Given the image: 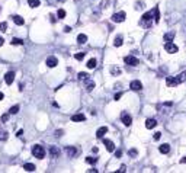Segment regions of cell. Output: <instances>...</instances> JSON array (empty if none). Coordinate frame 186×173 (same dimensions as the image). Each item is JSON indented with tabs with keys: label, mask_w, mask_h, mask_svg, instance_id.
I'll return each mask as SVG.
<instances>
[{
	"label": "cell",
	"mask_w": 186,
	"mask_h": 173,
	"mask_svg": "<svg viewBox=\"0 0 186 173\" xmlns=\"http://www.w3.org/2000/svg\"><path fill=\"white\" fill-rule=\"evenodd\" d=\"M32 154H34V157H36V159H44V157H45V148H44L42 145H34Z\"/></svg>",
	"instance_id": "6da1fadb"
},
{
	"label": "cell",
	"mask_w": 186,
	"mask_h": 173,
	"mask_svg": "<svg viewBox=\"0 0 186 173\" xmlns=\"http://www.w3.org/2000/svg\"><path fill=\"white\" fill-rule=\"evenodd\" d=\"M153 16H154V12H153V10L144 13L143 18H141V25H144V26H150V25H151V18H153Z\"/></svg>",
	"instance_id": "7a4b0ae2"
},
{
	"label": "cell",
	"mask_w": 186,
	"mask_h": 173,
	"mask_svg": "<svg viewBox=\"0 0 186 173\" xmlns=\"http://www.w3.org/2000/svg\"><path fill=\"white\" fill-rule=\"evenodd\" d=\"M125 18H127V13H125V12H118V13L112 15V20H113V22H116V24L124 22Z\"/></svg>",
	"instance_id": "3957f363"
},
{
	"label": "cell",
	"mask_w": 186,
	"mask_h": 173,
	"mask_svg": "<svg viewBox=\"0 0 186 173\" xmlns=\"http://www.w3.org/2000/svg\"><path fill=\"white\" fill-rule=\"evenodd\" d=\"M164 50H166L169 54H176V53L179 51L177 45L173 44V42H166V44H164Z\"/></svg>",
	"instance_id": "277c9868"
},
{
	"label": "cell",
	"mask_w": 186,
	"mask_h": 173,
	"mask_svg": "<svg viewBox=\"0 0 186 173\" xmlns=\"http://www.w3.org/2000/svg\"><path fill=\"white\" fill-rule=\"evenodd\" d=\"M121 119H122V122H124L125 127H129L132 124V118H131V115L128 112H122L121 114Z\"/></svg>",
	"instance_id": "5b68a950"
},
{
	"label": "cell",
	"mask_w": 186,
	"mask_h": 173,
	"mask_svg": "<svg viewBox=\"0 0 186 173\" xmlns=\"http://www.w3.org/2000/svg\"><path fill=\"white\" fill-rule=\"evenodd\" d=\"M124 61H125V64H128V66H137L138 64V58H135L134 55H127L125 58H124Z\"/></svg>",
	"instance_id": "8992f818"
},
{
	"label": "cell",
	"mask_w": 186,
	"mask_h": 173,
	"mask_svg": "<svg viewBox=\"0 0 186 173\" xmlns=\"http://www.w3.org/2000/svg\"><path fill=\"white\" fill-rule=\"evenodd\" d=\"M129 88H131V90L140 92V90L143 89V84H141V81H140V80H132L131 84H129Z\"/></svg>",
	"instance_id": "52a82bcc"
},
{
	"label": "cell",
	"mask_w": 186,
	"mask_h": 173,
	"mask_svg": "<svg viewBox=\"0 0 186 173\" xmlns=\"http://www.w3.org/2000/svg\"><path fill=\"white\" fill-rule=\"evenodd\" d=\"M45 64L48 66L50 69H53V67H55L57 64H58V60H57V57H54V55H51V57H48L46 58V61H45Z\"/></svg>",
	"instance_id": "ba28073f"
},
{
	"label": "cell",
	"mask_w": 186,
	"mask_h": 173,
	"mask_svg": "<svg viewBox=\"0 0 186 173\" xmlns=\"http://www.w3.org/2000/svg\"><path fill=\"white\" fill-rule=\"evenodd\" d=\"M103 144H105V147H106V150L109 151V153H112V151H115V144L111 141V140H103Z\"/></svg>",
	"instance_id": "9c48e42d"
},
{
	"label": "cell",
	"mask_w": 186,
	"mask_h": 173,
	"mask_svg": "<svg viewBox=\"0 0 186 173\" xmlns=\"http://www.w3.org/2000/svg\"><path fill=\"white\" fill-rule=\"evenodd\" d=\"M65 153H67L68 157H74L77 154V148L76 147H67L65 148Z\"/></svg>",
	"instance_id": "30bf717a"
},
{
	"label": "cell",
	"mask_w": 186,
	"mask_h": 173,
	"mask_svg": "<svg viewBox=\"0 0 186 173\" xmlns=\"http://www.w3.org/2000/svg\"><path fill=\"white\" fill-rule=\"evenodd\" d=\"M13 80H15V73H13V71L6 73V76H5V81H6L7 84H12V83H13Z\"/></svg>",
	"instance_id": "8fae6325"
},
{
	"label": "cell",
	"mask_w": 186,
	"mask_h": 173,
	"mask_svg": "<svg viewBox=\"0 0 186 173\" xmlns=\"http://www.w3.org/2000/svg\"><path fill=\"white\" fill-rule=\"evenodd\" d=\"M106 133H108V128H106V127H100L98 131H96V137H98V138H103Z\"/></svg>",
	"instance_id": "7c38bea8"
},
{
	"label": "cell",
	"mask_w": 186,
	"mask_h": 173,
	"mask_svg": "<svg viewBox=\"0 0 186 173\" xmlns=\"http://www.w3.org/2000/svg\"><path fill=\"white\" fill-rule=\"evenodd\" d=\"M166 84L170 86V88H173V86H177V84H179V81H177L176 77H167V79H166Z\"/></svg>",
	"instance_id": "4fadbf2b"
},
{
	"label": "cell",
	"mask_w": 186,
	"mask_h": 173,
	"mask_svg": "<svg viewBox=\"0 0 186 173\" xmlns=\"http://www.w3.org/2000/svg\"><path fill=\"white\" fill-rule=\"evenodd\" d=\"M12 19H13V22L16 24V25H23V24H25V20H23V18L22 16H19V15H13L12 16Z\"/></svg>",
	"instance_id": "5bb4252c"
},
{
	"label": "cell",
	"mask_w": 186,
	"mask_h": 173,
	"mask_svg": "<svg viewBox=\"0 0 186 173\" xmlns=\"http://www.w3.org/2000/svg\"><path fill=\"white\" fill-rule=\"evenodd\" d=\"M71 121L73 122H82V121H86V116L83 114H76L71 116Z\"/></svg>",
	"instance_id": "9a60e30c"
},
{
	"label": "cell",
	"mask_w": 186,
	"mask_h": 173,
	"mask_svg": "<svg viewBox=\"0 0 186 173\" xmlns=\"http://www.w3.org/2000/svg\"><path fill=\"white\" fill-rule=\"evenodd\" d=\"M156 125H157V121L153 119V118H148V119L146 121V127H147V129H153Z\"/></svg>",
	"instance_id": "2e32d148"
},
{
	"label": "cell",
	"mask_w": 186,
	"mask_h": 173,
	"mask_svg": "<svg viewBox=\"0 0 186 173\" xmlns=\"http://www.w3.org/2000/svg\"><path fill=\"white\" fill-rule=\"evenodd\" d=\"M158 151L161 154H167L169 151H170V145L169 144H161L160 147H158Z\"/></svg>",
	"instance_id": "e0dca14e"
},
{
	"label": "cell",
	"mask_w": 186,
	"mask_h": 173,
	"mask_svg": "<svg viewBox=\"0 0 186 173\" xmlns=\"http://www.w3.org/2000/svg\"><path fill=\"white\" fill-rule=\"evenodd\" d=\"M50 154H51L53 157H58V156H60V150H58L55 145H53V147H50Z\"/></svg>",
	"instance_id": "ac0fdd59"
},
{
	"label": "cell",
	"mask_w": 186,
	"mask_h": 173,
	"mask_svg": "<svg viewBox=\"0 0 186 173\" xmlns=\"http://www.w3.org/2000/svg\"><path fill=\"white\" fill-rule=\"evenodd\" d=\"M23 169H25L26 172H35V164H32V163H26V164H23Z\"/></svg>",
	"instance_id": "d6986e66"
},
{
	"label": "cell",
	"mask_w": 186,
	"mask_h": 173,
	"mask_svg": "<svg viewBox=\"0 0 186 173\" xmlns=\"http://www.w3.org/2000/svg\"><path fill=\"white\" fill-rule=\"evenodd\" d=\"M173 38H175V32H167V34L164 35V41H166V42H172Z\"/></svg>",
	"instance_id": "ffe728a7"
},
{
	"label": "cell",
	"mask_w": 186,
	"mask_h": 173,
	"mask_svg": "<svg viewBox=\"0 0 186 173\" xmlns=\"http://www.w3.org/2000/svg\"><path fill=\"white\" fill-rule=\"evenodd\" d=\"M176 79H177V81H179V84H180V83H183V81L186 80V71H183V73H180V74H177V76H176Z\"/></svg>",
	"instance_id": "44dd1931"
},
{
	"label": "cell",
	"mask_w": 186,
	"mask_h": 173,
	"mask_svg": "<svg viewBox=\"0 0 186 173\" xmlns=\"http://www.w3.org/2000/svg\"><path fill=\"white\" fill-rule=\"evenodd\" d=\"M86 66H87V69H95V67H96V60H95V58H90V60L87 61Z\"/></svg>",
	"instance_id": "7402d4cb"
},
{
	"label": "cell",
	"mask_w": 186,
	"mask_h": 173,
	"mask_svg": "<svg viewBox=\"0 0 186 173\" xmlns=\"http://www.w3.org/2000/svg\"><path fill=\"white\" fill-rule=\"evenodd\" d=\"M86 83H87V84H86V90H87V92H92L93 89H95V83H93V81L87 80Z\"/></svg>",
	"instance_id": "603a6c76"
},
{
	"label": "cell",
	"mask_w": 186,
	"mask_h": 173,
	"mask_svg": "<svg viewBox=\"0 0 186 173\" xmlns=\"http://www.w3.org/2000/svg\"><path fill=\"white\" fill-rule=\"evenodd\" d=\"M86 41H87V36H86L84 34H80V35L77 36V42H79V44H84Z\"/></svg>",
	"instance_id": "cb8c5ba5"
},
{
	"label": "cell",
	"mask_w": 186,
	"mask_h": 173,
	"mask_svg": "<svg viewBox=\"0 0 186 173\" xmlns=\"http://www.w3.org/2000/svg\"><path fill=\"white\" fill-rule=\"evenodd\" d=\"M10 44H12V45H23V41L19 39V38H13V39L10 41Z\"/></svg>",
	"instance_id": "d4e9b609"
},
{
	"label": "cell",
	"mask_w": 186,
	"mask_h": 173,
	"mask_svg": "<svg viewBox=\"0 0 186 173\" xmlns=\"http://www.w3.org/2000/svg\"><path fill=\"white\" fill-rule=\"evenodd\" d=\"M79 80L87 81V80H89V74H87V73H79Z\"/></svg>",
	"instance_id": "484cf974"
},
{
	"label": "cell",
	"mask_w": 186,
	"mask_h": 173,
	"mask_svg": "<svg viewBox=\"0 0 186 173\" xmlns=\"http://www.w3.org/2000/svg\"><path fill=\"white\" fill-rule=\"evenodd\" d=\"M113 45H115V47H121V45H122V38H121V36H116L115 41H113Z\"/></svg>",
	"instance_id": "4316f807"
},
{
	"label": "cell",
	"mask_w": 186,
	"mask_h": 173,
	"mask_svg": "<svg viewBox=\"0 0 186 173\" xmlns=\"http://www.w3.org/2000/svg\"><path fill=\"white\" fill-rule=\"evenodd\" d=\"M28 5L31 7H38L39 6V0H28Z\"/></svg>",
	"instance_id": "83f0119b"
},
{
	"label": "cell",
	"mask_w": 186,
	"mask_h": 173,
	"mask_svg": "<svg viewBox=\"0 0 186 173\" xmlns=\"http://www.w3.org/2000/svg\"><path fill=\"white\" fill-rule=\"evenodd\" d=\"M153 12H154V20H156V22H158V20H160V12H158V7H154Z\"/></svg>",
	"instance_id": "f1b7e54d"
},
{
	"label": "cell",
	"mask_w": 186,
	"mask_h": 173,
	"mask_svg": "<svg viewBox=\"0 0 186 173\" xmlns=\"http://www.w3.org/2000/svg\"><path fill=\"white\" fill-rule=\"evenodd\" d=\"M98 162V157H86V163L89 164H95Z\"/></svg>",
	"instance_id": "f546056e"
},
{
	"label": "cell",
	"mask_w": 186,
	"mask_h": 173,
	"mask_svg": "<svg viewBox=\"0 0 186 173\" xmlns=\"http://www.w3.org/2000/svg\"><path fill=\"white\" fill-rule=\"evenodd\" d=\"M57 16H58V19H63V18H65V10H64V9H58V12H57Z\"/></svg>",
	"instance_id": "4dcf8cb0"
},
{
	"label": "cell",
	"mask_w": 186,
	"mask_h": 173,
	"mask_svg": "<svg viewBox=\"0 0 186 173\" xmlns=\"http://www.w3.org/2000/svg\"><path fill=\"white\" fill-rule=\"evenodd\" d=\"M18 112H19V106H18V105L12 106V108H10V111H9V114H13V115L18 114Z\"/></svg>",
	"instance_id": "1f68e13d"
},
{
	"label": "cell",
	"mask_w": 186,
	"mask_h": 173,
	"mask_svg": "<svg viewBox=\"0 0 186 173\" xmlns=\"http://www.w3.org/2000/svg\"><path fill=\"white\" fill-rule=\"evenodd\" d=\"M0 31H2V32H6V31H7V24H6V22L0 24Z\"/></svg>",
	"instance_id": "d6a6232c"
},
{
	"label": "cell",
	"mask_w": 186,
	"mask_h": 173,
	"mask_svg": "<svg viewBox=\"0 0 186 173\" xmlns=\"http://www.w3.org/2000/svg\"><path fill=\"white\" fill-rule=\"evenodd\" d=\"M0 140H2V141H6V140H7V133H6V131L0 133Z\"/></svg>",
	"instance_id": "836d02e7"
},
{
	"label": "cell",
	"mask_w": 186,
	"mask_h": 173,
	"mask_svg": "<svg viewBox=\"0 0 186 173\" xmlns=\"http://www.w3.org/2000/svg\"><path fill=\"white\" fill-rule=\"evenodd\" d=\"M128 154H129V156H131V157H135V156H137V154H138V151H137V150H135V148H131V150H129V153H128Z\"/></svg>",
	"instance_id": "e575fe53"
},
{
	"label": "cell",
	"mask_w": 186,
	"mask_h": 173,
	"mask_svg": "<svg viewBox=\"0 0 186 173\" xmlns=\"http://www.w3.org/2000/svg\"><path fill=\"white\" fill-rule=\"evenodd\" d=\"M74 58H76V60H83V58H84V53H79V54H76Z\"/></svg>",
	"instance_id": "d590c367"
},
{
	"label": "cell",
	"mask_w": 186,
	"mask_h": 173,
	"mask_svg": "<svg viewBox=\"0 0 186 173\" xmlns=\"http://www.w3.org/2000/svg\"><path fill=\"white\" fill-rule=\"evenodd\" d=\"M7 119H9V114H5L2 116V122H7Z\"/></svg>",
	"instance_id": "8d00e7d4"
},
{
	"label": "cell",
	"mask_w": 186,
	"mask_h": 173,
	"mask_svg": "<svg viewBox=\"0 0 186 173\" xmlns=\"http://www.w3.org/2000/svg\"><path fill=\"white\" fill-rule=\"evenodd\" d=\"M121 96H122V93H116L113 99H115V100H119V99H121Z\"/></svg>",
	"instance_id": "74e56055"
},
{
	"label": "cell",
	"mask_w": 186,
	"mask_h": 173,
	"mask_svg": "<svg viewBox=\"0 0 186 173\" xmlns=\"http://www.w3.org/2000/svg\"><path fill=\"white\" fill-rule=\"evenodd\" d=\"M160 137H161L160 133H156V134H154V140H160Z\"/></svg>",
	"instance_id": "f35d334b"
},
{
	"label": "cell",
	"mask_w": 186,
	"mask_h": 173,
	"mask_svg": "<svg viewBox=\"0 0 186 173\" xmlns=\"http://www.w3.org/2000/svg\"><path fill=\"white\" fill-rule=\"evenodd\" d=\"M55 135H57V137H61V135H63V131H61V129H58V131H55Z\"/></svg>",
	"instance_id": "ab89813d"
},
{
	"label": "cell",
	"mask_w": 186,
	"mask_h": 173,
	"mask_svg": "<svg viewBox=\"0 0 186 173\" xmlns=\"http://www.w3.org/2000/svg\"><path fill=\"white\" fill-rule=\"evenodd\" d=\"M70 31H71V28H70V26H65V28H64V32H70Z\"/></svg>",
	"instance_id": "60d3db41"
},
{
	"label": "cell",
	"mask_w": 186,
	"mask_h": 173,
	"mask_svg": "<svg viewBox=\"0 0 186 173\" xmlns=\"http://www.w3.org/2000/svg\"><path fill=\"white\" fill-rule=\"evenodd\" d=\"M3 44H5V39H3V38H2V36H0V47H2V45H3Z\"/></svg>",
	"instance_id": "b9f144b4"
},
{
	"label": "cell",
	"mask_w": 186,
	"mask_h": 173,
	"mask_svg": "<svg viewBox=\"0 0 186 173\" xmlns=\"http://www.w3.org/2000/svg\"><path fill=\"white\" fill-rule=\"evenodd\" d=\"M125 169H127V167H125V164H122V166H121V169H119V172H125Z\"/></svg>",
	"instance_id": "7bdbcfd3"
},
{
	"label": "cell",
	"mask_w": 186,
	"mask_h": 173,
	"mask_svg": "<svg viewBox=\"0 0 186 173\" xmlns=\"http://www.w3.org/2000/svg\"><path fill=\"white\" fill-rule=\"evenodd\" d=\"M111 71H112V73H119V69H112Z\"/></svg>",
	"instance_id": "ee69618b"
},
{
	"label": "cell",
	"mask_w": 186,
	"mask_h": 173,
	"mask_svg": "<svg viewBox=\"0 0 186 173\" xmlns=\"http://www.w3.org/2000/svg\"><path fill=\"white\" fill-rule=\"evenodd\" d=\"M22 134H23V131H22V129H19V131H18V134H16V135H18V137H20Z\"/></svg>",
	"instance_id": "f6af8a7d"
},
{
	"label": "cell",
	"mask_w": 186,
	"mask_h": 173,
	"mask_svg": "<svg viewBox=\"0 0 186 173\" xmlns=\"http://www.w3.org/2000/svg\"><path fill=\"white\" fill-rule=\"evenodd\" d=\"M3 99H5V95H3L2 92H0V100H3Z\"/></svg>",
	"instance_id": "bcb514c9"
},
{
	"label": "cell",
	"mask_w": 186,
	"mask_h": 173,
	"mask_svg": "<svg viewBox=\"0 0 186 173\" xmlns=\"http://www.w3.org/2000/svg\"><path fill=\"white\" fill-rule=\"evenodd\" d=\"M180 162H182V163H186V157H183V159H182Z\"/></svg>",
	"instance_id": "7dc6e473"
},
{
	"label": "cell",
	"mask_w": 186,
	"mask_h": 173,
	"mask_svg": "<svg viewBox=\"0 0 186 173\" xmlns=\"http://www.w3.org/2000/svg\"><path fill=\"white\" fill-rule=\"evenodd\" d=\"M74 2H80V0H74Z\"/></svg>",
	"instance_id": "c3c4849f"
}]
</instances>
